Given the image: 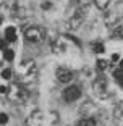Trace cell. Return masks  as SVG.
Segmentation results:
<instances>
[{
    "label": "cell",
    "instance_id": "obj_5",
    "mask_svg": "<svg viewBox=\"0 0 123 126\" xmlns=\"http://www.w3.org/2000/svg\"><path fill=\"white\" fill-rule=\"evenodd\" d=\"M84 23V15H83L81 10H76L73 15H71V18L68 19V29L71 31H76L81 28V24Z\"/></svg>",
    "mask_w": 123,
    "mask_h": 126
},
{
    "label": "cell",
    "instance_id": "obj_14",
    "mask_svg": "<svg viewBox=\"0 0 123 126\" xmlns=\"http://www.w3.org/2000/svg\"><path fill=\"white\" fill-rule=\"evenodd\" d=\"M92 48H94V52L96 53H104L105 52V47L102 42H94L92 44Z\"/></svg>",
    "mask_w": 123,
    "mask_h": 126
},
{
    "label": "cell",
    "instance_id": "obj_11",
    "mask_svg": "<svg viewBox=\"0 0 123 126\" xmlns=\"http://www.w3.org/2000/svg\"><path fill=\"white\" fill-rule=\"evenodd\" d=\"M110 65H112V62H108V60H104V58H99V60H97V68H99L101 71L107 70Z\"/></svg>",
    "mask_w": 123,
    "mask_h": 126
},
{
    "label": "cell",
    "instance_id": "obj_21",
    "mask_svg": "<svg viewBox=\"0 0 123 126\" xmlns=\"http://www.w3.org/2000/svg\"><path fill=\"white\" fill-rule=\"evenodd\" d=\"M122 76H123V70H120V68H118V70H115V71H113V78H122Z\"/></svg>",
    "mask_w": 123,
    "mask_h": 126
},
{
    "label": "cell",
    "instance_id": "obj_15",
    "mask_svg": "<svg viewBox=\"0 0 123 126\" xmlns=\"http://www.w3.org/2000/svg\"><path fill=\"white\" fill-rule=\"evenodd\" d=\"M78 126H96V120L94 118H84L79 121Z\"/></svg>",
    "mask_w": 123,
    "mask_h": 126
},
{
    "label": "cell",
    "instance_id": "obj_20",
    "mask_svg": "<svg viewBox=\"0 0 123 126\" xmlns=\"http://www.w3.org/2000/svg\"><path fill=\"white\" fill-rule=\"evenodd\" d=\"M41 8L42 10H49V8H52V3H50V2H42V5H41Z\"/></svg>",
    "mask_w": 123,
    "mask_h": 126
},
{
    "label": "cell",
    "instance_id": "obj_26",
    "mask_svg": "<svg viewBox=\"0 0 123 126\" xmlns=\"http://www.w3.org/2000/svg\"><path fill=\"white\" fill-rule=\"evenodd\" d=\"M0 23H2V16H0Z\"/></svg>",
    "mask_w": 123,
    "mask_h": 126
},
{
    "label": "cell",
    "instance_id": "obj_17",
    "mask_svg": "<svg viewBox=\"0 0 123 126\" xmlns=\"http://www.w3.org/2000/svg\"><path fill=\"white\" fill-rule=\"evenodd\" d=\"M76 2H78L79 8H88L91 5V2H92V0H76Z\"/></svg>",
    "mask_w": 123,
    "mask_h": 126
},
{
    "label": "cell",
    "instance_id": "obj_9",
    "mask_svg": "<svg viewBox=\"0 0 123 126\" xmlns=\"http://www.w3.org/2000/svg\"><path fill=\"white\" fill-rule=\"evenodd\" d=\"M112 39L117 41H123V21H120L115 28L112 29Z\"/></svg>",
    "mask_w": 123,
    "mask_h": 126
},
{
    "label": "cell",
    "instance_id": "obj_13",
    "mask_svg": "<svg viewBox=\"0 0 123 126\" xmlns=\"http://www.w3.org/2000/svg\"><path fill=\"white\" fill-rule=\"evenodd\" d=\"M13 58H15V52L11 48H7L3 52V60L5 62H13Z\"/></svg>",
    "mask_w": 123,
    "mask_h": 126
},
{
    "label": "cell",
    "instance_id": "obj_10",
    "mask_svg": "<svg viewBox=\"0 0 123 126\" xmlns=\"http://www.w3.org/2000/svg\"><path fill=\"white\" fill-rule=\"evenodd\" d=\"M5 41L7 42H15L16 41V29L13 26H8L5 29Z\"/></svg>",
    "mask_w": 123,
    "mask_h": 126
},
{
    "label": "cell",
    "instance_id": "obj_7",
    "mask_svg": "<svg viewBox=\"0 0 123 126\" xmlns=\"http://www.w3.org/2000/svg\"><path fill=\"white\" fill-rule=\"evenodd\" d=\"M55 74H57V79H58L60 82H63V84H67V82H70L71 79H73V71L68 70V68H65V66L57 68Z\"/></svg>",
    "mask_w": 123,
    "mask_h": 126
},
{
    "label": "cell",
    "instance_id": "obj_22",
    "mask_svg": "<svg viewBox=\"0 0 123 126\" xmlns=\"http://www.w3.org/2000/svg\"><path fill=\"white\" fill-rule=\"evenodd\" d=\"M7 91H8L7 86H0V94H7Z\"/></svg>",
    "mask_w": 123,
    "mask_h": 126
},
{
    "label": "cell",
    "instance_id": "obj_18",
    "mask_svg": "<svg viewBox=\"0 0 123 126\" xmlns=\"http://www.w3.org/2000/svg\"><path fill=\"white\" fill-rule=\"evenodd\" d=\"M8 123V115L7 113H0V125H7Z\"/></svg>",
    "mask_w": 123,
    "mask_h": 126
},
{
    "label": "cell",
    "instance_id": "obj_12",
    "mask_svg": "<svg viewBox=\"0 0 123 126\" xmlns=\"http://www.w3.org/2000/svg\"><path fill=\"white\" fill-rule=\"evenodd\" d=\"M92 2L97 5L99 10H107L108 5H110V0H92Z\"/></svg>",
    "mask_w": 123,
    "mask_h": 126
},
{
    "label": "cell",
    "instance_id": "obj_4",
    "mask_svg": "<svg viewBox=\"0 0 123 126\" xmlns=\"http://www.w3.org/2000/svg\"><path fill=\"white\" fill-rule=\"evenodd\" d=\"M92 89H94V94H96L97 97H101V99H105V97H108V84L105 79H96L92 84Z\"/></svg>",
    "mask_w": 123,
    "mask_h": 126
},
{
    "label": "cell",
    "instance_id": "obj_8",
    "mask_svg": "<svg viewBox=\"0 0 123 126\" xmlns=\"http://www.w3.org/2000/svg\"><path fill=\"white\" fill-rule=\"evenodd\" d=\"M41 123H42L41 111H34L33 115L28 118V126H41Z\"/></svg>",
    "mask_w": 123,
    "mask_h": 126
},
{
    "label": "cell",
    "instance_id": "obj_24",
    "mask_svg": "<svg viewBox=\"0 0 123 126\" xmlns=\"http://www.w3.org/2000/svg\"><path fill=\"white\" fill-rule=\"evenodd\" d=\"M115 81L118 82V86H122V87H123V76H122V78H117Z\"/></svg>",
    "mask_w": 123,
    "mask_h": 126
},
{
    "label": "cell",
    "instance_id": "obj_25",
    "mask_svg": "<svg viewBox=\"0 0 123 126\" xmlns=\"http://www.w3.org/2000/svg\"><path fill=\"white\" fill-rule=\"evenodd\" d=\"M120 70H123V60H120Z\"/></svg>",
    "mask_w": 123,
    "mask_h": 126
},
{
    "label": "cell",
    "instance_id": "obj_2",
    "mask_svg": "<svg viewBox=\"0 0 123 126\" xmlns=\"http://www.w3.org/2000/svg\"><path fill=\"white\" fill-rule=\"evenodd\" d=\"M28 92L26 87H23L19 84H11L7 91V97L11 100V102H15V104H23V102H26L28 100Z\"/></svg>",
    "mask_w": 123,
    "mask_h": 126
},
{
    "label": "cell",
    "instance_id": "obj_3",
    "mask_svg": "<svg viewBox=\"0 0 123 126\" xmlns=\"http://www.w3.org/2000/svg\"><path fill=\"white\" fill-rule=\"evenodd\" d=\"M24 39L29 44H41L45 39V29L41 26H31L24 32Z\"/></svg>",
    "mask_w": 123,
    "mask_h": 126
},
{
    "label": "cell",
    "instance_id": "obj_6",
    "mask_svg": "<svg viewBox=\"0 0 123 126\" xmlns=\"http://www.w3.org/2000/svg\"><path fill=\"white\" fill-rule=\"evenodd\" d=\"M63 97H65L67 102H76V100L81 97V89H79L78 86H70V87L65 89Z\"/></svg>",
    "mask_w": 123,
    "mask_h": 126
},
{
    "label": "cell",
    "instance_id": "obj_19",
    "mask_svg": "<svg viewBox=\"0 0 123 126\" xmlns=\"http://www.w3.org/2000/svg\"><path fill=\"white\" fill-rule=\"evenodd\" d=\"M7 41H5V39H0V50H2V52H5V50H7Z\"/></svg>",
    "mask_w": 123,
    "mask_h": 126
},
{
    "label": "cell",
    "instance_id": "obj_23",
    "mask_svg": "<svg viewBox=\"0 0 123 126\" xmlns=\"http://www.w3.org/2000/svg\"><path fill=\"white\" fill-rule=\"evenodd\" d=\"M118 60H120V55L118 53H113L112 55V62H118Z\"/></svg>",
    "mask_w": 123,
    "mask_h": 126
},
{
    "label": "cell",
    "instance_id": "obj_16",
    "mask_svg": "<svg viewBox=\"0 0 123 126\" xmlns=\"http://www.w3.org/2000/svg\"><path fill=\"white\" fill-rule=\"evenodd\" d=\"M11 73H13V71H11L10 68H5V70H2V74H0V76H2V79H10Z\"/></svg>",
    "mask_w": 123,
    "mask_h": 126
},
{
    "label": "cell",
    "instance_id": "obj_1",
    "mask_svg": "<svg viewBox=\"0 0 123 126\" xmlns=\"http://www.w3.org/2000/svg\"><path fill=\"white\" fill-rule=\"evenodd\" d=\"M37 76V66L34 60H23L18 65V79L19 82H31Z\"/></svg>",
    "mask_w": 123,
    "mask_h": 126
},
{
    "label": "cell",
    "instance_id": "obj_27",
    "mask_svg": "<svg viewBox=\"0 0 123 126\" xmlns=\"http://www.w3.org/2000/svg\"><path fill=\"white\" fill-rule=\"evenodd\" d=\"M0 65H2V62H0Z\"/></svg>",
    "mask_w": 123,
    "mask_h": 126
}]
</instances>
